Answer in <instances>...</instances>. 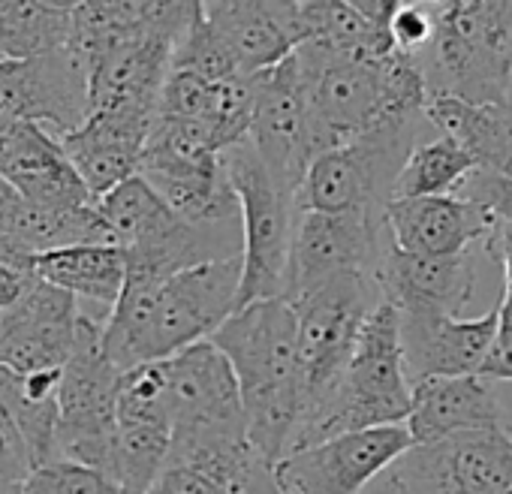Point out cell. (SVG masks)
I'll return each instance as SVG.
<instances>
[{
  "mask_svg": "<svg viewBox=\"0 0 512 494\" xmlns=\"http://www.w3.org/2000/svg\"><path fill=\"white\" fill-rule=\"evenodd\" d=\"M220 160L238 193L244 226V278L238 293V311L253 302H287L293 275V244L302 217L299 193L269 172L250 139L223 151Z\"/></svg>",
  "mask_w": 512,
  "mask_h": 494,
  "instance_id": "cell-7",
  "label": "cell"
},
{
  "mask_svg": "<svg viewBox=\"0 0 512 494\" xmlns=\"http://www.w3.org/2000/svg\"><path fill=\"white\" fill-rule=\"evenodd\" d=\"M13 64H16V61H0V91H4V85H7V79H10V73H13Z\"/></svg>",
  "mask_w": 512,
  "mask_h": 494,
  "instance_id": "cell-40",
  "label": "cell"
},
{
  "mask_svg": "<svg viewBox=\"0 0 512 494\" xmlns=\"http://www.w3.org/2000/svg\"><path fill=\"white\" fill-rule=\"evenodd\" d=\"M398 0H305V43H317L335 55L356 61L392 58V16Z\"/></svg>",
  "mask_w": 512,
  "mask_h": 494,
  "instance_id": "cell-24",
  "label": "cell"
},
{
  "mask_svg": "<svg viewBox=\"0 0 512 494\" xmlns=\"http://www.w3.org/2000/svg\"><path fill=\"white\" fill-rule=\"evenodd\" d=\"M386 473L407 494H506L512 491V431L410 446Z\"/></svg>",
  "mask_w": 512,
  "mask_h": 494,
  "instance_id": "cell-10",
  "label": "cell"
},
{
  "mask_svg": "<svg viewBox=\"0 0 512 494\" xmlns=\"http://www.w3.org/2000/svg\"><path fill=\"white\" fill-rule=\"evenodd\" d=\"M506 106L512 109V82H509V94H506Z\"/></svg>",
  "mask_w": 512,
  "mask_h": 494,
  "instance_id": "cell-42",
  "label": "cell"
},
{
  "mask_svg": "<svg viewBox=\"0 0 512 494\" xmlns=\"http://www.w3.org/2000/svg\"><path fill=\"white\" fill-rule=\"evenodd\" d=\"M31 260L34 257L19 251L7 235H0V314L13 311L37 281L31 272Z\"/></svg>",
  "mask_w": 512,
  "mask_h": 494,
  "instance_id": "cell-33",
  "label": "cell"
},
{
  "mask_svg": "<svg viewBox=\"0 0 512 494\" xmlns=\"http://www.w3.org/2000/svg\"><path fill=\"white\" fill-rule=\"evenodd\" d=\"M296 338V314L284 299L253 302L235 311L211 338L235 371L247 440L269 464H278L290 452L299 425L302 395Z\"/></svg>",
  "mask_w": 512,
  "mask_h": 494,
  "instance_id": "cell-2",
  "label": "cell"
},
{
  "mask_svg": "<svg viewBox=\"0 0 512 494\" xmlns=\"http://www.w3.org/2000/svg\"><path fill=\"white\" fill-rule=\"evenodd\" d=\"M79 302L40 278L25 299L0 314V368L16 374L64 371L76 350Z\"/></svg>",
  "mask_w": 512,
  "mask_h": 494,
  "instance_id": "cell-16",
  "label": "cell"
},
{
  "mask_svg": "<svg viewBox=\"0 0 512 494\" xmlns=\"http://www.w3.org/2000/svg\"><path fill=\"white\" fill-rule=\"evenodd\" d=\"M389 244L392 235L386 226V214L302 211L293 244L290 299L302 290L320 287L344 275H362L377 281V269Z\"/></svg>",
  "mask_w": 512,
  "mask_h": 494,
  "instance_id": "cell-14",
  "label": "cell"
},
{
  "mask_svg": "<svg viewBox=\"0 0 512 494\" xmlns=\"http://www.w3.org/2000/svg\"><path fill=\"white\" fill-rule=\"evenodd\" d=\"M434 28H437V4H401L398 0V10L392 16V40H395V49L401 55H419L431 37H434Z\"/></svg>",
  "mask_w": 512,
  "mask_h": 494,
  "instance_id": "cell-32",
  "label": "cell"
},
{
  "mask_svg": "<svg viewBox=\"0 0 512 494\" xmlns=\"http://www.w3.org/2000/svg\"><path fill=\"white\" fill-rule=\"evenodd\" d=\"M22 488L25 494H124L109 476L70 461H55L34 470Z\"/></svg>",
  "mask_w": 512,
  "mask_h": 494,
  "instance_id": "cell-31",
  "label": "cell"
},
{
  "mask_svg": "<svg viewBox=\"0 0 512 494\" xmlns=\"http://www.w3.org/2000/svg\"><path fill=\"white\" fill-rule=\"evenodd\" d=\"M31 272L43 284L70 293L79 302V311L109 320L127 284V257L118 244H82L37 254Z\"/></svg>",
  "mask_w": 512,
  "mask_h": 494,
  "instance_id": "cell-25",
  "label": "cell"
},
{
  "mask_svg": "<svg viewBox=\"0 0 512 494\" xmlns=\"http://www.w3.org/2000/svg\"><path fill=\"white\" fill-rule=\"evenodd\" d=\"M109 320H97L79 311L76 350L61 377V425H58V461L91 467L109 476L112 449L118 434V386L121 371L112 365L103 347Z\"/></svg>",
  "mask_w": 512,
  "mask_h": 494,
  "instance_id": "cell-9",
  "label": "cell"
},
{
  "mask_svg": "<svg viewBox=\"0 0 512 494\" xmlns=\"http://www.w3.org/2000/svg\"><path fill=\"white\" fill-rule=\"evenodd\" d=\"M34 473V458L28 449V440L16 419L0 404V482L25 485V479Z\"/></svg>",
  "mask_w": 512,
  "mask_h": 494,
  "instance_id": "cell-35",
  "label": "cell"
},
{
  "mask_svg": "<svg viewBox=\"0 0 512 494\" xmlns=\"http://www.w3.org/2000/svg\"><path fill=\"white\" fill-rule=\"evenodd\" d=\"M425 118L443 136L458 142L479 169L512 181V109L470 106L461 100H428Z\"/></svg>",
  "mask_w": 512,
  "mask_h": 494,
  "instance_id": "cell-26",
  "label": "cell"
},
{
  "mask_svg": "<svg viewBox=\"0 0 512 494\" xmlns=\"http://www.w3.org/2000/svg\"><path fill=\"white\" fill-rule=\"evenodd\" d=\"M0 175L16 193L34 205L46 208H85L97 205L88 184L67 157L61 139L34 121H16L4 154H0Z\"/></svg>",
  "mask_w": 512,
  "mask_h": 494,
  "instance_id": "cell-20",
  "label": "cell"
},
{
  "mask_svg": "<svg viewBox=\"0 0 512 494\" xmlns=\"http://www.w3.org/2000/svg\"><path fill=\"white\" fill-rule=\"evenodd\" d=\"M401 350L410 383L434 377H473L491 353L497 335V305L476 320L440 311H398Z\"/></svg>",
  "mask_w": 512,
  "mask_h": 494,
  "instance_id": "cell-17",
  "label": "cell"
},
{
  "mask_svg": "<svg viewBox=\"0 0 512 494\" xmlns=\"http://www.w3.org/2000/svg\"><path fill=\"white\" fill-rule=\"evenodd\" d=\"M172 70H187L196 73L208 82H235V79H247L238 67V61L232 58V52L226 49V43L217 37V31L208 25L202 4H196V16L190 22V28L181 34L175 55H172Z\"/></svg>",
  "mask_w": 512,
  "mask_h": 494,
  "instance_id": "cell-30",
  "label": "cell"
},
{
  "mask_svg": "<svg viewBox=\"0 0 512 494\" xmlns=\"http://www.w3.org/2000/svg\"><path fill=\"white\" fill-rule=\"evenodd\" d=\"M473 287V251L458 257H419L389 244L377 269V290L395 311H440L458 317L470 302Z\"/></svg>",
  "mask_w": 512,
  "mask_h": 494,
  "instance_id": "cell-21",
  "label": "cell"
},
{
  "mask_svg": "<svg viewBox=\"0 0 512 494\" xmlns=\"http://www.w3.org/2000/svg\"><path fill=\"white\" fill-rule=\"evenodd\" d=\"M407 431L413 446H422L458 434L509 431V425L491 380L473 374V377H434L416 383Z\"/></svg>",
  "mask_w": 512,
  "mask_h": 494,
  "instance_id": "cell-23",
  "label": "cell"
},
{
  "mask_svg": "<svg viewBox=\"0 0 512 494\" xmlns=\"http://www.w3.org/2000/svg\"><path fill=\"white\" fill-rule=\"evenodd\" d=\"M506 494H512V491H506Z\"/></svg>",
  "mask_w": 512,
  "mask_h": 494,
  "instance_id": "cell-43",
  "label": "cell"
},
{
  "mask_svg": "<svg viewBox=\"0 0 512 494\" xmlns=\"http://www.w3.org/2000/svg\"><path fill=\"white\" fill-rule=\"evenodd\" d=\"M383 302L377 281L362 275H344L320 287L302 290L290 299L299 338V425L290 443V452L302 449L311 425L320 419L332 401L362 335L365 320ZM287 452V455H290Z\"/></svg>",
  "mask_w": 512,
  "mask_h": 494,
  "instance_id": "cell-5",
  "label": "cell"
},
{
  "mask_svg": "<svg viewBox=\"0 0 512 494\" xmlns=\"http://www.w3.org/2000/svg\"><path fill=\"white\" fill-rule=\"evenodd\" d=\"M320 154L353 142L389 115L425 112V82L410 55L356 61L317 43L296 49Z\"/></svg>",
  "mask_w": 512,
  "mask_h": 494,
  "instance_id": "cell-3",
  "label": "cell"
},
{
  "mask_svg": "<svg viewBox=\"0 0 512 494\" xmlns=\"http://www.w3.org/2000/svg\"><path fill=\"white\" fill-rule=\"evenodd\" d=\"M479 169L476 160L449 136L425 139L404 163L395 181V199H431V196H455L464 178Z\"/></svg>",
  "mask_w": 512,
  "mask_h": 494,
  "instance_id": "cell-29",
  "label": "cell"
},
{
  "mask_svg": "<svg viewBox=\"0 0 512 494\" xmlns=\"http://www.w3.org/2000/svg\"><path fill=\"white\" fill-rule=\"evenodd\" d=\"M425 112H398L368 133L320 154L299 190L302 211L386 214L407 157L425 142Z\"/></svg>",
  "mask_w": 512,
  "mask_h": 494,
  "instance_id": "cell-6",
  "label": "cell"
},
{
  "mask_svg": "<svg viewBox=\"0 0 512 494\" xmlns=\"http://www.w3.org/2000/svg\"><path fill=\"white\" fill-rule=\"evenodd\" d=\"M241 278L244 257L205 263L163 284L127 278L103 332L106 356L124 374L211 341L238 311Z\"/></svg>",
  "mask_w": 512,
  "mask_h": 494,
  "instance_id": "cell-1",
  "label": "cell"
},
{
  "mask_svg": "<svg viewBox=\"0 0 512 494\" xmlns=\"http://www.w3.org/2000/svg\"><path fill=\"white\" fill-rule=\"evenodd\" d=\"M61 377L64 371L16 374L10 368H0V404L22 428L34 458V470L58 461Z\"/></svg>",
  "mask_w": 512,
  "mask_h": 494,
  "instance_id": "cell-27",
  "label": "cell"
},
{
  "mask_svg": "<svg viewBox=\"0 0 512 494\" xmlns=\"http://www.w3.org/2000/svg\"><path fill=\"white\" fill-rule=\"evenodd\" d=\"M247 139L278 181L296 193L302 190L320 148L296 52L278 67L253 76V118Z\"/></svg>",
  "mask_w": 512,
  "mask_h": 494,
  "instance_id": "cell-12",
  "label": "cell"
},
{
  "mask_svg": "<svg viewBox=\"0 0 512 494\" xmlns=\"http://www.w3.org/2000/svg\"><path fill=\"white\" fill-rule=\"evenodd\" d=\"M238 494H281L278 482H275V467L272 464H260L253 470V476L244 482V488Z\"/></svg>",
  "mask_w": 512,
  "mask_h": 494,
  "instance_id": "cell-37",
  "label": "cell"
},
{
  "mask_svg": "<svg viewBox=\"0 0 512 494\" xmlns=\"http://www.w3.org/2000/svg\"><path fill=\"white\" fill-rule=\"evenodd\" d=\"M4 235L28 257L64 251V247H82V244H112V235L97 205L46 208L28 199L16 202Z\"/></svg>",
  "mask_w": 512,
  "mask_h": 494,
  "instance_id": "cell-28",
  "label": "cell"
},
{
  "mask_svg": "<svg viewBox=\"0 0 512 494\" xmlns=\"http://www.w3.org/2000/svg\"><path fill=\"white\" fill-rule=\"evenodd\" d=\"M0 494H25V488L13 482H0Z\"/></svg>",
  "mask_w": 512,
  "mask_h": 494,
  "instance_id": "cell-41",
  "label": "cell"
},
{
  "mask_svg": "<svg viewBox=\"0 0 512 494\" xmlns=\"http://www.w3.org/2000/svg\"><path fill=\"white\" fill-rule=\"evenodd\" d=\"M410 446L407 425L341 434L284 455L275 482L281 494H365Z\"/></svg>",
  "mask_w": 512,
  "mask_h": 494,
  "instance_id": "cell-11",
  "label": "cell"
},
{
  "mask_svg": "<svg viewBox=\"0 0 512 494\" xmlns=\"http://www.w3.org/2000/svg\"><path fill=\"white\" fill-rule=\"evenodd\" d=\"M172 440H244L247 419L229 359L211 344H193L166 359Z\"/></svg>",
  "mask_w": 512,
  "mask_h": 494,
  "instance_id": "cell-13",
  "label": "cell"
},
{
  "mask_svg": "<svg viewBox=\"0 0 512 494\" xmlns=\"http://www.w3.org/2000/svg\"><path fill=\"white\" fill-rule=\"evenodd\" d=\"M428 100L506 106L512 82L509 0H443L431 43L413 55Z\"/></svg>",
  "mask_w": 512,
  "mask_h": 494,
  "instance_id": "cell-4",
  "label": "cell"
},
{
  "mask_svg": "<svg viewBox=\"0 0 512 494\" xmlns=\"http://www.w3.org/2000/svg\"><path fill=\"white\" fill-rule=\"evenodd\" d=\"M0 112L16 121H34L58 139L79 130L91 115V76L85 61L73 46L16 61L0 91Z\"/></svg>",
  "mask_w": 512,
  "mask_h": 494,
  "instance_id": "cell-15",
  "label": "cell"
},
{
  "mask_svg": "<svg viewBox=\"0 0 512 494\" xmlns=\"http://www.w3.org/2000/svg\"><path fill=\"white\" fill-rule=\"evenodd\" d=\"M386 226L398 251L419 257L470 254L488 241L491 232L482 208L458 196L395 199L386 208Z\"/></svg>",
  "mask_w": 512,
  "mask_h": 494,
  "instance_id": "cell-22",
  "label": "cell"
},
{
  "mask_svg": "<svg viewBox=\"0 0 512 494\" xmlns=\"http://www.w3.org/2000/svg\"><path fill=\"white\" fill-rule=\"evenodd\" d=\"M22 196L16 193V187L0 175V235H4V229H7V220H10V214H13V208H16V202H19Z\"/></svg>",
  "mask_w": 512,
  "mask_h": 494,
  "instance_id": "cell-38",
  "label": "cell"
},
{
  "mask_svg": "<svg viewBox=\"0 0 512 494\" xmlns=\"http://www.w3.org/2000/svg\"><path fill=\"white\" fill-rule=\"evenodd\" d=\"M154 121V112L109 109L94 112L79 130L61 136L67 157L73 160L76 172L82 175L97 202L133 175H139L142 151Z\"/></svg>",
  "mask_w": 512,
  "mask_h": 494,
  "instance_id": "cell-18",
  "label": "cell"
},
{
  "mask_svg": "<svg viewBox=\"0 0 512 494\" xmlns=\"http://www.w3.org/2000/svg\"><path fill=\"white\" fill-rule=\"evenodd\" d=\"M482 377L491 383H512V287H503L497 302V335L482 365Z\"/></svg>",
  "mask_w": 512,
  "mask_h": 494,
  "instance_id": "cell-36",
  "label": "cell"
},
{
  "mask_svg": "<svg viewBox=\"0 0 512 494\" xmlns=\"http://www.w3.org/2000/svg\"><path fill=\"white\" fill-rule=\"evenodd\" d=\"M365 494H407V491H404V488H401L389 473H383V476H380V479H377Z\"/></svg>",
  "mask_w": 512,
  "mask_h": 494,
  "instance_id": "cell-39",
  "label": "cell"
},
{
  "mask_svg": "<svg viewBox=\"0 0 512 494\" xmlns=\"http://www.w3.org/2000/svg\"><path fill=\"white\" fill-rule=\"evenodd\" d=\"M208 25L226 43L244 76L266 73L287 61L302 43V4H263V0H214L202 4Z\"/></svg>",
  "mask_w": 512,
  "mask_h": 494,
  "instance_id": "cell-19",
  "label": "cell"
},
{
  "mask_svg": "<svg viewBox=\"0 0 512 494\" xmlns=\"http://www.w3.org/2000/svg\"><path fill=\"white\" fill-rule=\"evenodd\" d=\"M410 410H413V383L404 365L398 311L389 302H380L365 320L356 353L332 401L311 425L302 449L341 434L407 425Z\"/></svg>",
  "mask_w": 512,
  "mask_h": 494,
  "instance_id": "cell-8",
  "label": "cell"
},
{
  "mask_svg": "<svg viewBox=\"0 0 512 494\" xmlns=\"http://www.w3.org/2000/svg\"><path fill=\"white\" fill-rule=\"evenodd\" d=\"M148 494H238V488L202 467L166 464Z\"/></svg>",
  "mask_w": 512,
  "mask_h": 494,
  "instance_id": "cell-34",
  "label": "cell"
}]
</instances>
